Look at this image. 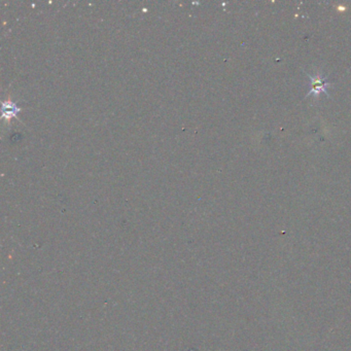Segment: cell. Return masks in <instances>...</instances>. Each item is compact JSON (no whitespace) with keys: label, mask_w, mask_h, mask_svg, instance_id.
I'll return each instance as SVG.
<instances>
[{"label":"cell","mask_w":351,"mask_h":351,"mask_svg":"<svg viewBox=\"0 0 351 351\" xmlns=\"http://www.w3.org/2000/svg\"><path fill=\"white\" fill-rule=\"evenodd\" d=\"M311 79V91L308 93V96L311 94H314L315 96H318L320 92L326 93V88L329 86L328 83H325L324 79H321L319 75L316 76H310Z\"/></svg>","instance_id":"6da1fadb"}]
</instances>
